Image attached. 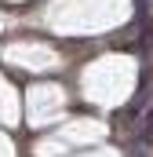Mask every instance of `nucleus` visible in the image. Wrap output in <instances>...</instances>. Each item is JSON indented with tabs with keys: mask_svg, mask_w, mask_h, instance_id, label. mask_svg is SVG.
<instances>
[{
	"mask_svg": "<svg viewBox=\"0 0 153 157\" xmlns=\"http://www.w3.org/2000/svg\"><path fill=\"white\" fill-rule=\"evenodd\" d=\"M142 143L146 146L153 143V106H150V113H146V124H142Z\"/></svg>",
	"mask_w": 153,
	"mask_h": 157,
	"instance_id": "f257e3e1",
	"label": "nucleus"
}]
</instances>
